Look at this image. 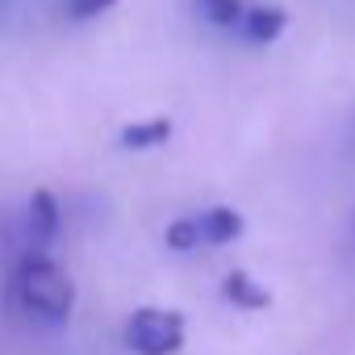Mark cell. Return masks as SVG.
<instances>
[{
    "label": "cell",
    "instance_id": "cell-2",
    "mask_svg": "<svg viewBox=\"0 0 355 355\" xmlns=\"http://www.w3.org/2000/svg\"><path fill=\"white\" fill-rule=\"evenodd\" d=\"M243 230H247V218L239 209L214 205V209H201L189 218H175L163 239L171 251H197V247H226V243L243 239Z\"/></svg>",
    "mask_w": 355,
    "mask_h": 355
},
{
    "label": "cell",
    "instance_id": "cell-3",
    "mask_svg": "<svg viewBox=\"0 0 355 355\" xmlns=\"http://www.w3.org/2000/svg\"><path fill=\"white\" fill-rule=\"evenodd\" d=\"M184 330H189V322L180 309L146 305L125 318V343L134 355H175L184 347Z\"/></svg>",
    "mask_w": 355,
    "mask_h": 355
},
{
    "label": "cell",
    "instance_id": "cell-7",
    "mask_svg": "<svg viewBox=\"0 0 355 355\" xmlns=\"http://www.w3.org/2000/svg\"><path fill=\"white\" fill-rule=\"evenodd\" d=\"M171 138V121L167 117H146V121H134L121 130V146L125 150H150V146H163Z\"/></svg>",
    "mask_w": 355,
    "mask_h": 355
},
{
    "label": "cell",
    "instance_id": "cell-6",
    "mask_svg": "<svg viewBox=\"0 0 355 355\" xmlns=\"http://www.w3.org/2000/svg\"><path fill=\"white\" fill-rule=\"evenodd\" d=\"M222 293H226V301H234V305H243V309H268V305H272V293H268L251 272H230V276L222 280Z\"/></svg>",
    "mask_w": 355,
    "mask_h": 355
},
{
    "label": "cell",
    "instance_id": "cell-4",
    "mask_svg": "<svg viewBox=\"0 0 355 355\" xmlns=\"http://www.w3.org/2000/svg\"><path fill=\"white\" fill-rule=\"evenodd\" d=\"M59 222H63V214H59L55 193L38 189V193L30 197V205H26V230H30L34 251H46V247L59 239Z\"/></svg>",
    "mask_w": 355,
    "mask_h": 355
},
{
    "label": "cell",
    "instance_id": "cell-5",
    "mask_svg": "<svg viewBox=\"0 0 355 355\" xmlns=\"http://www.w3.org/2000/svg\"><path fill=\"white\" fill-rule=\"evenodd\" d=\"M284 26H288V13L280 9V5H255V9H247L243 13V38L247 42H255V46H272L280 34H284Z\"/></svg>",
    "mask_w": 355,
    "mask_h": 355
},
{
    "label": "cell",
    "instance_id": "cell-8",
    "mask_svg": "<svg viewBox=\"0 0 355 355\" xmlns=\"http://www.w3.org/2000/svg\"><path fill=\"white\" fill-rule=\"evenodd\" d=\"M197 9H201L205 21L218 26V30H239V26H243V13H247L243 0H197Z\"/></svg>",
    "mask_w": 355,
    "mask_h": 355
},
{
    "label": "cell",
    "instance_id": "cell-1",
    "mask_svg": "<svg viewBox=\"0 0 355 355\" xmlns=\"http://www.w3.org/2000/svg\"><path fill=\"white\" fill-rule=\"evenodd\" d=\"M17 293H21V305L46 326H63L71 318V309H76V284L46 251H30L21 259Z\"/></svg>",
    "mask_w": 355,
    "mask_h": 355
},
{
    "label": "cell",
    "instance_id": "cell-9",
    "mask_svg": "<svg viewBox=\"0 0 355 355\" xmlns=\"http://www.w3.org/2000/svg\"><path fill=\"white\" fill-rule=\"evenodd\" d=\"M113 5H117V0H67L63 9H67V17H71V21H96V17H101V13H109Z\"/></svg>",
    "mask_w": 355,
    "mask_h": 355
}]
</instances>
